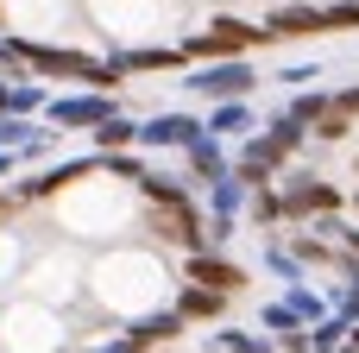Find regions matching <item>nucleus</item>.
<instances>
[{
  "instance_id": "3",
  "label": "nucleus",
  "mask_w": 359,
  "mask_h": 353,
  "mask_svg": "<svg viewBox=\"0 0 359 353\" xmlns=\"http://www.w3.org/2000/svg\"><path fill=\"white\" fill-rule=\"evenodd\" d=\"M246 38H252L246 25H233V19H221V25L208 32V38H196V51H240Z\"/></svg>"
},
{
  "instance_id": "1",
  "label": "nucleus",
  "mask_w": 359,
  "mask_h": 353,
  "mask_svg": "<svg viewBox=\"0 0 359 353\" xmlns=\"http://www.w3.org/2000/svg\"><path fill=\"white\" fill-rule=\"evenodd\" d=\"M189 272H196V284H202V291H215V297H233V291L246 284V278H240L233 265H221V259H196Z\"/></svg>"
},
{
  "instance_id": "6",
  "label": "nucleus",
  "mask_w": 359,
  "mask_h": 353,
  "mask_svg": "<svg viewBox=\"0 0 359 353\" xmlns=\"http://www.w3.org/2000/svg\"><path fill=\"white\" fill-rule=\"evenodd\" d=\"M202 88H215V95H233V88H246V69H215V76H202Z\"/></svg>"
},
{
  "instance_id": "5",
  "label": "nucleus",
  "mask_w": 359,
  "mask_h": 353,
  "mask_svg": "<svg viewBox=\"0 0 359 353\" xmlns=\"http://www.w3.org/2000/svg\"><path fill=\"white\" fill-rule=\"evenodd\" d=\"M183 316H221V297L196 284V291H183Z\"/></svg>"
},
{
  "instance_id": "4",
  "label": "nucleus",
  "mask_w": 359,
  "mask_h": 353,
  "mask_svg": "<svg viewBox=\"0 0 359 353\" xmlns=\"http://www.w3.org/2000/svg\"><path fill=\"white\" fill-rule=\"evenodd\" d=\"M57 120H63V126H82V120H107V107H101V101H57Z\"/></svg>"
},
{
  "instance_id": "7",
  "label": "nucleus",
  "mask_w": 359,
  "mask_h": 353,
  "mask_svg": "<svg viewBox=\"0 0 359 353\" xmlns=\"http://www.w3.org/2000/svg\"><path fill=\"white\" fill-rule=\"evenodd\" d=\"M95 139H101V145H126V139H133V126H126V120H101V133H95Z\"/></svg>"
},
{
  "instance_id": "2",
  "label": "nucleus",
  "mask_w": 359,
  "mask_h": 353,
  "mask_svg": "<svg viewBox=\"0 0 359 353\" xmlns=\"http://www.w3.org/2000/svg\"><path fill=\"white\" fill-rule=\"evenodd\" d=\"M145 139H158V145H189V139H196V120L164 114V120H151V133H145Z\"/></svg>"
}]
</instances>
